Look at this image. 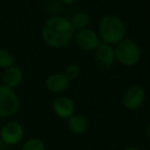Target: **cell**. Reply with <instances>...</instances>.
Returning <instances> with one entry per match:
<instances>
[{
    "mask_svg": "<svg viewBox=\"0 0 150 150\" xmlns=\"http://www.w3.org/2000/svg\"><path fill=\"white\" fill-rule=\"evenodd\" d=\"M54 115L62 120H69L75 115V102L69 96H59L54 99L52 104Z\"/></svg>",
    "mask_w": 150,
    "mask_h": 150,
    "instance_id": "6",
    "label": "cell"
},
{
    "mask_svg": "<svg viewBox=\"0 0 150 150\" xmlns=\"http://www.w3.org/2000/svg\"><path fill=\"white\" fill-rule=\"evenodd\" d=\"M146 132H147V135H148V137L150 138V124L148 125V127H147V129H146Z\"/></svg>",
    "mask_w": 150,
    "mask_h": 150,
    "instance_id": "18",
    "label": "cell"
},
{
    "mask_svg": "<svg viewBox=\"0 0 150 150\" xmlns=\"http://www.w3.org/2000/svg\"><path fill=\"white\" fill-rule=\"evenodd\" d=\"M2 85L11 90H16L24 80V71L18 65H12L4 69L2 75Z\"/></svg>",
    "mask_w": 150,
    "mask_h": 150,
    "instance_id": "8",
    "label": "cell"
},
{
    "mask_svg": "<svg viewBox=\"0 0 150 150\" xmlns=\"http://www.w3.org/2000/svg\"><path fill=\"white\" fill-rule=\"evenodd\" d=\"M21 105V98L16 90L0 85V117H13L18 112Z\"/></svg>",
    "mask_w": 150,
    "mask_h": 150,
    "instance_id": "3",
    "label": "cell"
},
{
    "mask_svg": "<svg viewBox=\"0 0 150 150\" xmlns=\"http://www.w3.org/2000/svg\"><path fill=\"white\" fill-rule=\"evenodd\" d=\"M71 85V81L64 74L55 73L48 76L45 80V87L49 92L60 94L65 92Z\"/></svg>",
    "mask_w": 150,
    "mask_h": 150,
    "instance_id": "7",
    "label": "cell"
},
{
    "mask_svg": "<svg viewBox=\"0 0 150 150\" xmlns=\"http://www.w3.org/2000/svg\"><path fill=\"white\" fill-rule=\"evenodd\" d=\"M77 43L82 49L86 51L96 49L99 46V38L97 34L91 29H83L80 30L76 35Z\"/></svg>",
    "mask_w": 150,
    "mask_h": 150,
    "instance_id": "10",
    "label": "cell"
},
{
    "mask_svg": "<svg viewBox=\"0 0 150 150\" xmlns=\"http://www.w3.org/2000/svg\"><path fill=\"white\" fill-rule=\"evenodd\" d=\"M99 33L104 42L117 44L124 39L126 35V26L119 16H106L100 22Z\"/></svg>",
    "mask_w": 150,
    "mask_h": 150,
    "instance_id": "2",
    "label": "cell"
},
{
    "mask_svg": "<svg viewBox=\"0 0 150 150\" xmlns=\"http://www.w3.org/2000/svg\"><path fill=\"white\" fill-rule=\"evenodd\" d=\"M21 150H46V145L42 139L32 137L23 142Z\"/></svg>",
    "mask_w": 150,
    "mask_h": 150,
    "instance_id": "13",
    "label": "cell"
},
{
    "mask_svg": "<svg viewBox=\"0 0 150 150\" xmlns=\"http://www.w3.org/2000/svg\"><path fill=\"white\" fill-rule=\"evenodd\" d=\"M59 1L63 4H67V5H71V4L76 3L77 0H59Z\"/></svg>",
    "mask_w": 150,
    "mask_h": 150,
    "instance_id": "17",
    "label": "cell"
},
{
    "mask_svg": "<svg viewBox=\"0 0 150 150\" xmlns=\"http://www.w3.org/2000/svg\"><path fill=\"white\" fill-rule=\"evenodd\" d=\"M89 16L85 13V12H78V13L74 14L71 20L69 21L75 30H83L86 29V27L89 24Z\"/></svg>",
    "mask_w": 150,
    "mask_h": 150,
    "instance_id": "14",
    "label": "cell"
},
{
    "mask_svg": "<svg viewBox=\"0 0 150 150\" xmlns=\"http://www.w3.org/2000/svg\"><path fill=\"white\" fill-rule=\"evenodd\" d=\"M69 130L75 135H82L88 130V120L84 115H74L67 120Z\"/></svg>",
    "mask_w": 150,
    "mask_h": 150,
    "instance_id": "12",
    "label": "cell"
},
{
    "mask_svg": "<svg viewBox=\"0 0 150 150\" xmlns=\"http://www.w3.org/2000/svg\"><path fill=\"white\" fill-rule=\"evenodd\" d=\"M75 29L69 20L60 16H50L41 29L42 40L52 48H62L71 43Z\"/></svg>",
    "mask_w": 150,
    "mask_h": 150,
    "instance_id": "1",
    "label": "cell"
},
{
    "mask_svg": "<svg viewBox=\"0 0 150 150\" xmlns=\"http://www.w3.org/2000/svg\"><path fill=\"white\" fill-rule=\"evenodd\" d=\"M14 65V57L8 50L0 48V69H6Z\"/></svg>",
    "mask_w": 150,
    "mask_h": 150,
    "instance_id": "15",
    "label": "cell"
},
{
    "mask_svg": "<svg viewBox=\"0 0 150 150\" xmlns=\"http://www.w3.org/2000/svg\"><path fill=\"white\" fill-rule=\"evenodd\" d=\"M2 145H3V144H2V141H1V138H0V149H1Z\"/></svg>",
    "mask_w": 150,
    "mask_h": 150,
    "instance_id": "20",
    "label": "cell"
},
{
    "mask_svg": "<svg viewBox=\"0 0 150 150\" xmlns=\"http://www.w3.org/2000/svg\"><path fill=\"white\" fill-rule=\"evenodd\" d=\"M125 150H139V149L136 148V147H128V148H126Z\"/></svg>",
    "mask_w": 150,
    "mask_h": 150,
    "instance_id": "19",
    "label": "cell"
},
{
    "mask_svg": "<svg viewBox=\"0 0 150 150\" xmlns=\"http://www.w3.org/2000/svg\"><path fill=\"white\" fill-rule=\"evenodd\" d=\"M25 137V129L21 122L16 120H9L5 122L0 129V138L2 144L8 146L18 145Z\"/></svg>",
    "mask_w": 150,
    "mask_h": 150,
    "instance_id": "5",
    "label": "cell"
},
{
    "mask_svg": "<svg viewBox=\"0 0 150 150\" xmlns=\"http://www.w3.org/2000/svg\"><path fill=\"white\" fill-rule=\"evenodd\" d=\"M115 55L124 65H134L140 60L141 50L134 41L129 39L122 40L115 48Z\"/></svg>",
    "mask_w": 150,
    "mask_h": 150,
    "instance_id": "4",
    "label": "cell"
},
{
    "mask_svg": "<svg viewBox=\"0 0 150 150\" xmlns=\"http://www.w3.org/2000/svg\"><path fill=\"white\" fill-rule=\"evenodd\" d=\"M145 99V92L140 86H132L126 91L124 96L125 106L129 109H138L143 104Z\"/></svg>",
    "mask_w": 150,
    "mask_h": 150,
    "instance_id": "9",
    "label": "cell"
},
{
    "mask_svg": "<svg viewBox=\"0 0 150 150\" xmlns=\"http://www.w3.org/2000/svg\"><path fill=\"white\" fill-rule=\"evenodd\" d=\"M115 50L106 43L100 44L96 48V53H95V61L96 64L100 69H109L115 62Z\"/></svg>",
    "mask_w": 150,
    "mask_h": 150,
    "instance_id": "11",
    "label": "cell"
},
{
    "mask_svg": "<svg viewBox=\"0 0 150 150\" xmlns=\"http://www.w3.org/2000/svg\"><path fill=\"white\" fill-rule=\"evenodd\" d=\"M80 73H81V69L78 64L76 63H71V64L67 65V69H65V73L64 75L69 78V80H75L77 79L80 76Z\"/></svg>",
    "mask_w": 150,
    "mask_h": 150,
    "instance_id": "16",
    "label": "cell"
}]
</instances>
